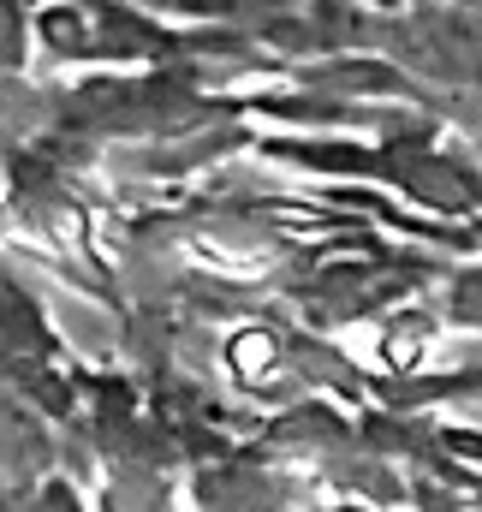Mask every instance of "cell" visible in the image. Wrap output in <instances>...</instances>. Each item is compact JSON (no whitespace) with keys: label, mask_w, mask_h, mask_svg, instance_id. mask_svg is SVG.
I'll list each match as a JSON object with an SVG mask.
<instances>
[{"label":"cell","mask_w":482,"mask_h":512,"mask_svg":"<svg viewBox=\"0 0 482 512\" xmlns=\"http://www.w3.org/2000/svg\"><path fill=\"white\" fill-rule=\"evenodd\" d=\"M233 364H239V376H250V382L274 376V340L268 334H239L233 340Z\"/></svg>","instance_id":"cell-1"},{"label":"cell","mask_w":482,"mask_h":512,"mask_svg":"<svg viewBox=\"0 0 482 512\" xmlns=\"http://www.w3.org/2000/svg\"><path fill=\"white\" fill-rule=\"evenodd\" d=\"M24 54V24H18V0H0V66H18Z\"/></svg>","instance_id":"cell-2"},{"label":"cell","mask_w":482,"mask_h":512,"mask_svg":"<svg viewBox=\"0 0 482 512\" xmlns=\"http://www.w3.org/2000/svg\"><path fill=\"white\" fill-rule=\"evenodd\" d=\"M179 6H185V12H227L233 0H179Z\"/></svg>","instance_id":"cell-3"}]
</instances>
